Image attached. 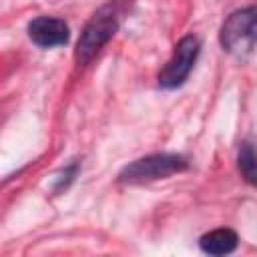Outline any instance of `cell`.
Listing matches in <instances>:
<instances>
[{"label":"cell","mask_w":257,"mask_h":257,"mask_svg":"<svg viewBox=\"0 0 257 257\" xmlns=\"http://www.w3.org/2000/svg\"><path fill=\"white\" fill-rule=\"evenodd\" d=\"M122 16V2L120 0H110L102 4L86 22V26L80 32V38L76 42V62L78 64H88L100 50L102 46L114 36L118 30Z\"/></svg>","instance_id":"6da1fadb"},{"label":"cell","mask_w":257,"mask_h":257,"mask_svg":"<svg viewBox=\"0 0 257 257\" xmlns=\"http://www.w3.org/2000/svg\"><path fill=\"white\" fill-rule=\"evenodd\" d=\"M219 40L229 54L247 56L257 44V4L229 14L221 26Z\"/></svg>","instance_id":"7a4b0ae2"},{"label":"cell","mask_w":257,"mask_h":257,"mask_svg":"<svg viewBox=\"0 0 257 257\" xmlns=\"http://www.w3.org/2000/svg\"><path fill=\"white\" fill-rule=\"evenodd\" d=\"M189 167L187 157L177 155V153H155V155H147L141 157L137 161H133L131 165H126L120 175L118 181L122 183H131V185H139V183H149V181H157V179H167L175 173H181Z\"/></svg>","instance_id":"3957f363"},{"label":"cell","mask_w":257,"mask_h":257,"mask_svg":"<svg viewBox=\"0 0 257 257\" xmlns=\"http://www.w3.org/2000/svg\"><path fill=\"white\" fill-rule=\"evenodd\" d=\"M199 50H201V44H199L197 36H193V34L183 36L177 42L171 60L161 70L159 84L163 88H177V86H181L187 80V76L191 74V70H193L195 62H197Z\"/></svg>","instance_id":"277c9868"},{"label":"cell","mask_w":257,"mask_h":257,"mask_svg":"<svg viewBox=\"0 0 257 257\" xmlns=\"http://www.w3.org/2000/svg\"><path fill=\"white\" fill-rule=\"evenodd\" d=\"M30 40L40 48H54L62 46L70 38L68 24L56 16H38L28 24Z\"/></svg>","instance_id":"5b68a950"},{"label":"cell","mask_w":257,"mask_h":257,"mask_svg":"<svg viewBox=\"0 0 257 257\" xmlns=\"http://www.w3.org/2000/svg\"><path fill=\"white\" fill-rule=\"evenodd\" d=\"M201 251L207 255H229L237 249L239 237L233 229H215L201 237Z\"/></svg>","instance_id":"8992f818"},{"label":"cell","mask_w":257,"mask_h":257,"mask_svg":"<svg viewBox=\"0 0 257 257\" xmlns=\"http://www.w3.org/2000/svg\"><path fill=\"white\" fill-rule=\"evenodd\" d=\"M237 167L243 175V179L247 183H251L253 187H257V151L251 143L243 141L239 147V155H237Z\"/></svg>","instance_id":"52a82bcc"},{"label":"cell","mask_w":257,"mask_h":257,"mask_svg":"<svg viewBox=\"0 0 257 257\" xmlns=\"http://www.w3.org/2000/svg\"><path fill=\"white\" fill-rule=\"evenodd\" d=\"M76 173H78V163H72V165L64 167V169L56 175L52 189H54V191H62V189H66V187L72 183V179L76 177Z\"/></svg>","instance_id":"ba28073f"}]
</instances>
